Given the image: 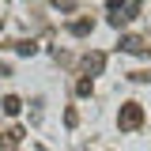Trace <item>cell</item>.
<instances>
[{
	"label": "cell",
	"mask_w": 151,
	"mask_h": 151,
	"mask_svg": "<svg viewBox=\"0 0 151 151\" xmlns=\"http://www.w3.org/2000/svg\"><path fill=\"white\" fill-rule=\"evenodd\" d=\"M117 125H121L125 132L140 129V125H144V106H140V102H125V106H121V113H117Z\"/></svg>",
	"instance_id": "6da1fadb"
},
{
	"label": "cell",
	"mask_w": 151,
	"mask_h": 151,
	"mask_svg": "<svg viewBox=\"0 0 151 151\" xmlns=\"http://www.w3.org/2000/svg\"><path fill=\"white\" fill-rule=\"evenodd\" d=\"M102 64H106V57H102V53H87V57H83V72H87V76H98V72H102Z\"/></svg>",
	"instance_id": "7a4b0ae2"
},
{
	"label": "cell",
	"mask_w": 151,
	"mask_h": 151,
	"mask_svg": "<svg viewBox=\"0 0 151 151\" xmlns=\"http://www.w3.org/2000/svg\"><path fill=\"white\" fill-rule=\"evenodd\" d=\"M121 49H125V53H144V38H136V34L121 38Z\"/></svg>",
	"instance_id": "3957f363"
},
{
	"label": "cell",
	"mask_w": 151,
	"mask_h": 151,
	"mask_svg": "<svg viewBox=\"0 0 151 151\" xmlns=\"http://www.w3.org/2000/svg\"><path fill=\"white\" fill-rule=\"evenodd\" d=\"M19 110H23V102H19L15 94H8V98H4V113H12V117H15Z\"/></svg>",
	"instance_id": "277c9868"
},
{
	"label": "cell",
	"mask_w": 151,
	"mask_h": 151,
	"mask_svg": "<svg viewBox=\"0 0 151 151\" xmlns=\"http://www.w3.org/2000/svg\"><path fill=\"white\" fill-rule=\"evenodd\" d=\"M91 27H94L91 19H76V23H72V34H91Z\"/></svg>",
	"instance_id": "5b68a950"
},
{
	"label": "cell",
	"mask_w": 151,
	"mask_h": 151,
	"mask_svg": "<svg viewBox=\"0 0 151 151\" xmlns=\"http://www.w3.org/2000/svg\"><path fill=\"white\" fill-rule=\"evenodd\" d=\"M15 49H19V53H23V57H30V53H34V49H38V45H34V42H19Z\"/></svg>",
	"instance_id": "8992f818"
},
{
	"label": "cell",
	"mask_w": 151,
	"mask_h": 151,
	"mask_svg": "<svg viewBox=\"0 0 151 151\" xmlns=\"http://www.w3.org/2000/svg\"><path fill=\"white\" fill-rule=\"evenodd\" d=\"M76 121H79V113H76V110H64V125H68V129H76Z\"/></svg>",
	"instance_id": "52a82bcc"
},
{
	"label": "cell",
	"mask_w": 151,
	"mask_h": 151,
	"mask_svg": "<svg viewBox=\"0 0 151 151\" xmlns=\"http://www.w3.org/2000/svg\"><path fill=\"white\" fill-rule=\"evenodd\" d=\"M53 4L57 8H72V0H53Z\"/></svg>",
	"instance_id": "ba28073f"
}]
</instances>
